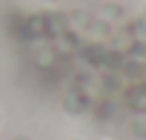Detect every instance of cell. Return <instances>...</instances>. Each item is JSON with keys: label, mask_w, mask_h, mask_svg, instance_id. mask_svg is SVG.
<instances>
[{"label": "cell", "mask_w": 146, "mask_h": 140, "mask_svg": "<svg viewBox=\"0 0 146 140\" xmlns=\"http://www.w3.org/2000/svg\"><path fill=\"white\" fill-rule=\"evenodd\" d=\"M15 140H26V137H15Z\"/></svg>", "instance_id": "1"}]
</instances>
